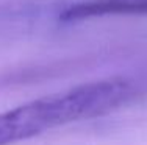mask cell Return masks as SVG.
Instances as JSON below:
<instances>
[{"label": "cell", "instance_id": "1", "mask_svg": "<svg viewBox=\"0 0 147 145\" xmlns=\"http://www.w3.org/2000/svg\"><path fill=\"white\" fill-rule=\"evenodd\" d=\"M147 16V0H85L66 8L63 22H80L108 16Z\"/></svg>", "mask_w": 147, "mask_h": 145}]
</instances>
